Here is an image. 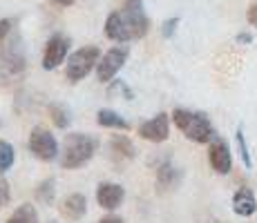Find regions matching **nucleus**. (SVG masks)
<instances>
[{"label": "nucleus", "instance_id": "obj_1", "mask_svg": "<svg viewBox=\"0 0 257 223\" xmlns=\"http://www.w3.org/2000/svg\"><path fill=\"white\" fill-rule=\"evenodd\" d=\"M150 21L143 9V0H123V9L112 12L105 21V36L114 43H130L143 38Z\"/></svg>", "mask_w": 257, "mask_h": 223}, {"label": "nucleus", "instance_id": "obj_2", "mask_svg": "<svg viewBox=\"0 0 257 223\" xmlns=\"http://www.w3.org/2000/svg\"><path fill=\"white\" fill-rule=\"evenodd\" d=\"M98 150V141L90 134H67L61 152V165L65 170H78L90 163Z\"/></svg>", "mask_w": 257, "mask_h": 223}, {"label": "nucleus", "instance_id": "obj_3", "mask_svg": "<svg viewBox=\"0 0 257 223\" xmlns=\"http://www.w3.org/2000/svg\"><path fill=\"white\" fill-rule=\"evenodd\" d=\"M172 121H175L177 130L184 134L186 138L195 143H212L215 141V127H212L210 118L204 112H190L177 107L172 112Z\"/></svg>", "mask_w": 257, "mask_h": 223}, {"label": "nucleus", "instance_id": "obj_4", "mask_svg": "<svg viewBox=\"0 0 257 223\" xmlns=\"http://www.w3.org/2000/svg\"><path fill=\"white\" fill-rule=\"evenodd\" d=\"M25 45L21 34L14 29V34L9 36V41L0 47V76L3 78H16L23 74L25 69Z\"/></svg>", "mask_w": 257, "mask_h": 223}, {"label": "nucleus", "instance_id": "obj_5", "mask_svg": "<svg viewBox=\"0 0 257 223\" xmlns=\"http://www.w3.org/2000/svg\"><path fill=\"white\" fill-rule=\"evenodd\" d=\"M101 61V52L98 47H81L67 58V67H65V78L70 83H78L92 72L94 67Z\"/></svg>", "mask_w": 257, "mask_h": 223}, {"label": "nucleus", "instance_id": "obj_6", "mask_svg": "<svg viewBox=\"0 0 257 223\" xmlns=\"http://www.w3.org/2000/svg\"><path fill=\"white\" fill-rule=\"evenodd\" d=\"M127 56H130V49L125 47V43H118L116 47L107 49L101 56L96 65V78L101 83H110L114 81V76L121 72V67L127 63Z\"/></svg>", "mask_w": 257, "mask_h": 223}, {"label": "nucleus", "instance_id": "obj_7", "mask_svg": "<svg viewBox=\"0 0 257 223\" xmlns=\"http://www.w3.org/2000/svg\"><path fill=\"white\" fill-rule=\"evenodd\" d=\"M29 152L38 158V161H54L61 150H58V141L49 130L45 127H34L32 134H29Z\"/></svg>", "mask_w": 257, "mask_h": 223}, {"label": "nucleus", "instance_id": "obj_8", "mask_svg": "<svg viewBox=\"0 0 257 223\" xmlns=\"http://www.w3.org/2000/svg\"><path fill=\"white\" fill-rule=\"evenodd\" d=\"M70 38L63 36V34H56L45 43V49H43V69H56L61 63H65L67 52H70Z\"/></svg>", "mask_w": 257, "mask_h": 223}, {"label": "nucleus", "instance_id": "obj_9", "mask_svg": "<svg viewBox=\"0 0 257 223\" xmlns=\"http://www.w3.org/2000/svg\"><path fill=\"white\" fill-rule=\"evenodd\" d=\"M139 136L143 141H150V143H164L170 136V118L168 114H157L155 118L146 121L143 125H139Z\"/></svg>", "mask_w": 257, "mask_h": 223}, {"label": "nucleus", "instance_id": "obj_10", "mask_svg": "<svg viewBox=\"0 0 257 223\" xmlns=\"http://www.w3.org/2000/svg\"><path fill=\"white\" fill-rule=\"evenodd\" d=\"M123 199H125V190H123V185H118V183H101V185L96 187V203L103 207V210H116V207H121Z\"/></svg>", "mask_w": 257, "mask_h": 223}, {"label": "nucleus", "instance_id": "obj_11", "mask_svg": "<svg viewBox=\"0 0 257 223\" xmlns=\"http://www.w3.org/2000/svg\"><path fill=\"white\" fill-rule=\"evenodd\" d=\"M208 161H210V167L217 172V174H228L230 167H233V156H230V147L226 145L224 141L215 138V141L210 143Z\"/></svg>", "mask_w": 257, "mask_h": 223}, {"label": "nucleus", "instance_id": "obj_12", "mask_svg": "<svg viewBox=\"0 0 257 223\" xmlns=\"http://www.w3.org/2000/svg\"><path fill=\"white\" fill-rule=\"evenodd\" d=\"M179 181H181L179 167L170 158L159 161V165H157V185H159V190H172V187H177Z\"/></svg>", "mask_w": 257, "mask_h": 223}, {"label": "nucleus", "instance_id": "obj_13", "mask_svg": "<svg viewBox=\"0 0 257 223\" xmlns=\"http://www.w3.org/2000/svg\"><path fill=\"white\" fill-rule=\"evenodd\" d=\"M87 212V196L85 194H70L65 201L61 203V214L70 221H78L83 219Z\"/></svg>", "mask_w": 257, "mask_h": 223}, {"label": "nucleus", "instance_id": "obj_14", "mask_svg": "<svg viewBox=\"0 0 257 223\" xmlns=\"http://www.w3.org/2000/svg\"><path fill=\"white\" fill-rule=\"evenodd\" d=\"M233 212L237 216H253L257 212V199L253 194V190L248 187H241L235 192L233 196Z\"/></svg>", "mask_w": 257, "mask_h": 223}, {"label": "nucleus", "instance_id": "obj_15", "mask_svg": "<svg viewBox=\"0 0 257 223\" xmlns=\"http://www.w3.org/2000/svg\"><path fill=\"white\" fill-rule=\"evenodd\" d=\"M96 123L101 127H107V130H118V132H127V130H130V123H127L121 114H116L114 110H98Z\"/></svg>", "mask_w": 257, "mask_h": 223}, {"label": "nucleus", "instance_id": "obj_16", "mask_svg": "<svg viewBox=\"0 0 257 223\" xmlns=\"http://www.w3.org/2000/svg\"><path fill=\"white\" fill-rule=\"evenodd\" d=\"M110 150L112 154L116 158H121V161H130V158L137 156V147L132 145V141L127 136H123V134H118L110 141Z\"/></svg>", "mask_w": 257, "mask_h": 223}, {"label": "nucleus", "instance_id": "obj_17", "mask_svg": "<svg viewBox=\"0 0 257 223\" xmlns=\"http://www.w3.org/2000/svg\"><path fill=\"white\" fill-rule=\"evenodd\" d=\"M7 223H41L36 205H32V203H23V205H18L16 210L12 212V216L7 219Z\"/></svg>", "mask_w": 257, "mask_h": 223}, {"label": "nucleus", "instance_id": "obj_18", "mask_svg": "<svg viewBox=\"0 0 257 223\" xmlns=\"http://www.w3.org/2000/svg\"><path fill=\"white\" fill-rule=\"evenodd\" d=\"M14 161H16V152H14V145L0 138V174H5L7 170H12Z\"/></svg>", "mask_w": 257, "mask_h": 223}, {"label": "nucleus", "instance_id": "obj_19", "mask_svg": "<svg viewBox=\"0 0 257 223\" xmlns=\"http://www.w3.org/2000/svg\"><path fill=\"white\" fill-rule=\"evenodd\" d=\"M49 118L54 121V125L58 127V130H65L67 125H70V114H67L65 107L61 105H49Z\"/></svg>", "mask_w": 257, "mask_h": 223}, {"label": "nucleus", "instance_id": "obj_20", "mask_svg": "<svg viewBox=\"0 0 257 223\" xmlns=\"http://www.w3.org/2000/svg\"><path fill=\"white\" fill-rule=\"evenodd\" d=\"M54 194H56V187H54V178H45V181L38 185V190H36L38 201L45 203V205H49V203L54 201Z\"/></svg>", "mask_w": 257, "mask_h": 223}, {"label": "nucleus", "instance_id": "obj_21", "mask_svg": "<svg viewBox=\"0 0 257 223\" xmlns=\"http://www.w3.org/2000/svg\"><path fill=\"white\" fill-rule=\"evenodd\" d=\"M14 27H16V23H14L12 18H3V21H0V47L9 41V36L14 34Z\"/></svg>", "mask_w": 257, "mask_h": 223}, {"label": "nucleus", "instance_id": "obj_22", "mask_svg": "<svg viewBox=\"0 0 257 223\" xmlns=\"http://www.w3.org/2000/svg\"><path fill=\"white\" fill-rule=\"evenodd\" d=\"M237 147H239V154H241V161H244V165L250 167V165H253V161H250V154H248V147H246L244 132H241V127L237 130Z\"/></svg>", "mask_w": 257, "mask_h": 223}, {"label": "nucleus", "instance_id": "obj_23", "mask_svg": "<svg viewBox=\"0 0 257 223\" xmlns=\"http://www.w3.org/2000/svg\"><path fill=\"white\" fill-rule=\"evenodd\" d=\"M9 199H12V192H9V183L5 181V178H0V210L7 205Z\"/></svg>", "mask_w": 257, "mask_h": 223}, {"label": "nucleus", "instance_id": "obj_24", "mask_svg": "<svg viewBox=\"0 0 257 223\" xmlns=\"http://www.w3.org/2000/svg\"><path fill=\"white\" fill-rule=\"evenodd\" d=\"M177 25H179V18H168V21L164 23V29H161L164 38H172V34L177 32Z\"/></svg>", "mask_w": 257, "mask_h": 223}, {"label": "nucleus", "instance_id": "obj_25", "mask_svg": "<svg viewBox=\"0 0 257 223\" xmlns=\"http://www.w3.org/2000/svg\"><path fill=\"white\" fill-rule=\"evenodd\" d=\"M246 21L253 25V27H257V5H253V7L248 9V14H246Z\"/></svg>", "mask_w": 257, "mask_h": 223}, {"label": "nucleus", "instance_id": "obj_26", "mask_svg": "<svg viewBox=\"0 0 257 223\" xmlns=\"http://www.w3.org/2000/svg\"><path fill=\"white\" fill-rule=\"evenodd\" d=\"M98 223H123L121 216H114V214H107V216H103Z\"/></svg>", "mask_w": 257, "mask_h": 223}, {"label": "nucleus", "instance_id": "obj_27", "mask_svg": "<svg viewBox=\"0 0 257 223\" xmlns=\"http://www.w3.org/2000/svg\"><path fill=\"white\" fill-rule=\"evenodd\" d=\"M52 3L56 5V7H70V5H74L76 0H52Z\"/></svg>", "mask_w": 257, "mask_h": 223}, {"label": "nucleus", "instance_id": "obj_28", "mask_svg": "<svg viewBox=\"0 0 257 223\" xmlns=\"http://www.w3.org/2000/svg\"><path fill=\"white\" fill-rule=\"evenodd\" d=\"M237 41H239V43H250L253 38H250V34H239V36H237Z\"/></svg>", "mask_w": 257, "mask_h": 223}, {"label": "nucleus", "instance_id": "obj_29", "mask_svg": "<svg viewBox=\"0 0 257 223\" xmlns=\"http://www.w3.org/2000/svg\"><path fill=\"white\" fill-rule=\"evenodd\" d=\"M49 223H56V221H49Z\"/></svg>", "mask_w": 257, "mask_h": 223}]
</instances>
